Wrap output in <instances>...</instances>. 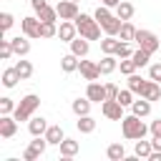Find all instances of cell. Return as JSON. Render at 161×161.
<instances>
[{
  "label": "cell",
  "instance_id": "1",
  "mask_svg": "<svg viewBox=\"0 0 161 161\" xmlns=\"http://www.w3.org/2000/svg\"><path fill=\"white\" fill-rule=\"evenodd\" d=\"M93 18L98 20V25L103 28L106 35H118V30H121V25H123V20H121L118 15H113L108 5H98L96 13H93Z\"/></svg>",
  "mask_w": 161,
  "mask_h": 161
},
{
  "label": "cell",
  "instance_id": "2",
  "mask_svg": "<svg viewBox=\"0 0 161 161\" xmlns=\"http://www.w3.org/2000/svg\"><path fill=\"white\" fill-rule=\"evenodd\" d=\"M121 131H123V138H128V141H138V138H143L151 128L141 121V116L131 113V116H123V118H121Z\"/></svg>",
  "mask_w": 161,
  "mask_h": 161
},
{
  "label": "cell",
  "instance_id": "3",
  "mask_svg": "<svg viewBox=\"0 0 161 161\" xmlns=\"http://www.w3.org/2000/svg\"><path fill=\"white\" fill-rule=\"evenodd\" d=\"M75 23V28H78V35H83V38H88V40H98L101 38V25H98V20L93 18V15H86V13H78V18L73 20Z\"/></svg>",
  "mask_w": 161,
  "mask_h": 161
},
{
  "label": "cell",
  "instance_id": "4",
  "mask_svg": "<svg viewBox=\"0 0 161 161\" xmlns=\"http://www.w3.org/2000/svg\"><path fill=\"white\" fill-rule=\"evenodd\" d=\"M38 106H40V98H38L35 93L23 96V98H20V103H18V106H15V111H13L15 121H18V123H20V121H30V118H33V113L38 111Z\"/></svg>",
  "mask_w": 161,
  "mask_h": 161
},
{
  "label": "cell",
  "instance_id": "5",
  "mask_svg": "<svg viewBox=\"0 0 161 161\" xmlns=\"http://www.w3.org/2000/svg\"><path fill=\"white\" fill-rule=\"evenodd\" d=\"M136 43H138V48H143V50H148L151 55L161 48V38L158 35H153L151 30H136V38H133Z\"/></svg>",
  "mask_w": 161,
  "mask_h": 161
},
{
  "label": "cell",
  "instance_id": "6",
  "mask_svg": "<svg viewBox=\"0 0 161 161\" xmlns=\"http://www.w3.org/2000/svg\"><path fill=\"white\" fill-rule=\"evenodd\" d=\"M50 143H48V138L45 136H33V141H30V146L23 151V161H35V158H40L43 153H45V148H48Z\"/></svg>",
  "mask_w": 161,
  "mask_h": 161
},
{
  "label": "cell",
  "instance_id": "7",
  "mask_svg": "<svg viewBox=\"0 0 161 161\" xmlns=\"http://www.w3.org/2000/svg\"><path fill=\"white\" fill-rule=\"evenodd\" d=\"M40 25H43V20H40L38 15H28V18L20 20V30H23V35H28L30 40H33V38H43V35H40Z\"/></svg>",
  "mask_w": 161,
  "mask_h": 161
},
{
  "label": "cell",
  "instance_id": "8",
  "mask_svg": "<svg viewBox=\"0 0 161 161\" xmlns=\"http://www.w3.org/2000/svg\"><path fill=\"white\" fill-rule=\"evenodd\" d=\"M123 108H126V106H121L116 98H106V101L101 103V111H103V116H106L108 121H121V118H123Z\"/></svg>",
  "mask_w": 161,
  "mask_h": 161
},
{
  "label": "cell",
  "instance_id": "9",
  "mask_svg": "<svg viewBox=\"0 0 161 161\" xmlns=\"http://www.w3.org/2000/svg\"><path fill=\"white\" fill-rule=\"evenodd\" d=\"M55 10H58L60 20H75L78 18V3H73V0H60L55 5Z\"/></svg>",
  "mask_w": 161,
  "mask_h": 161
},
{
  "label": "cell",
  "instance_id": "10",
  "mask_svg": "<svg viewBox=\"0 0 161 161\" xmlns=\"http://www.w3.org/2000/svg\"><path fill=\"white\" fill-rule=\"evenodd\" d=\"M15 133H18V121H15V116H13V113L0 116V136H3V138H13Z\"/></svg>",
  "mask_w": 161,
  "mask_h": 161
},
{
  "label": "cell",
  "instance_id": "11",
  "mask_svg": "<svg viewBox=\"0 0 161 161\" xmlns=\"http://www.w3.org/2000/svg\"><path fill=\"white\" fill-rule=\"evenodd\" d=\"M78 70H80V75H83L86 80H98V78H101V68H98V63H93V60H83V58H80Z\"/></svg>",
  "mask_w": 161,
  "mask_h": 161
},
{
  "label": "cell",
  "instance_id": "12",
  "mask_svg": "<svg viewBox=\"0 0 161 161\" xmlns=\"http://www.w3.org/2000/svg\"><path fill=\"white\" fill-rule=\"evenodd\" d=\"M86 96H88L93 103H103V101H106V86H101L98 80H88Z\"/></svg>",
  "mask_w": 161,
  "mask_h": 161
},
{
  "label": "cell",
  "instance_id": "13",
  "mask_svg": "<svg viewBox=\"0 0 161 161\" xmlns=\"http://www.w3.org/2000/svg\"><path fill=\"white\" fill-rule=\"evenodd\" d=\"M75 35H78V28H75V23H73V20H60V28H58V38H60L63 43H70Z\"/></svg>",
  "mask_w": 161,
  "mask_h": 161
},
{
  "label": "cell",
  "instance_id": "14",
  "mask_svg": "<svg viewBox=\"0 0 161 161\" xmlns=\"http://www.w3.org/2000/svg\"><path fill=\"white\" fill-rule=\"evenodd\" d=\"M10 45H13V53H15L18 58H25V55L30 53V40H28V35H25V38H20V35L10 38Z\"/></svg>",
  "mask_w": 161,
  "mask_h": 161
},
{
  "label": "cell",
  "instance_id": "15",
  "mask_svg": "<svg viewBox=\"0 0 161 161\" xmlns=\"http://www.w3.org/2000/svg\"><path fill=\"white\" fill-rule=\"evenodd\" d=\"M68 45H70V53H75L78 58H86V55H88V50H91V45H88V38H83V35H80V38L75 35V38H73Z\"/></svg>",
  "mask_w": 161,
  "mask_h": 161
},
{
  "label": "cell",
  "instance_id": "16",
  "mask_svg": "<svg viewBox=\"0 0 161 161\" xmlns=\"http://www.w3.org/2000/svg\"><path fill=\"white\" fill-rule=\"evenodd\" d=\"M28 131H30V136H45L48 121H45L43 116H33V118L28 121Z\"/></svg>",
  "mask_w": 161,
  "mask_h": 161
},
{
  "label": "cell",
  "instance_id": "17",
  "mask_svg": "<svg viewBox=\"0 0 161 161\" xmlns=\"http://www.w3.org/2000/svg\"><path fill=\"white\" fill-rule=\"evenodd\" d=\"M98 68H101V75H111V73L118 68V55H113V53L103 55L101 63H98Z\"/></svg>",
  "mask_w": 161,
  "mask_h": 161
},
{
  "label": "cell",
  "instance_id": "18",
  "mask_svg": "<svg viewBox=\"0 0 161 161\" xmlns=\"http://www.w3.org/2000/svg\"><path fill=\"white\" fill-rule=\"evenodd\" d=\"M78 65H80V58L75 53H68V55L60 58V70L63 73H73V70H78Z\"/></svg>",
  "mask_w": 161,
  "mask_h": 161
},
{
  "label": "cell",
  "instance_id": "19",
  "mask_svg": "<svg viewBox=\"0 0 161 161\" xmlns=\"http://www.w3.org/2000/svg\"><path fill=\"white\" fill-rule=\"evenodd\" d=\"M141 96L148 98L151 103H153V101H161V86H158V80H151V78H148V83H146V88H143Z\"/></svg>",
  "mask_w": 161,
  "mask_h": 161
},
{
  "label": "cell",
  "instance_id": "20",
  "mask_svg": "<svg viewBox=\"0 0 161 161\" xmlns=\"http://www.w3.org/2000/svg\"><path fill=\"white\" fill-rule=\"evenodd\" d=\"M131 113H136V116H141V118H146V116L151 113V101L141 96L138 101H133V103H131Z\"/></svg>",
  "mask_w": 161,
  "mask_h": 161
},
{
  "label": "cell",
  "instance_id": "21",
  "mask_svg": "<svg viewBox=\"0 0 161 161\" xmlns=\"http://www.w3.org/2000/svg\"><path fill=\"white\" fill-rule=\"evenodd\" d=\"M78 148H80V143L73 141V138H63V141H60V156H63V158H73V156L78 153Z\"/></svg>",
  "mask_w": 161,
  "mask_h": 161
},
{
  "label": "cell",
  "instance_id": "22",
  "mask_svg": "<svg viewBox=\"0 0 161 161\" xmlns=\"http://www.w3.org/2000/svg\"><path fill=\"white\" fill-rule=\"evenodd\" d=\"M18 80H23V78H20V73H18V68H15V65L3 70V86H5V88H15V86H18Z\"/></svg>",
  "mask_w": 161,
  "mask_h": 161
},
{
  "label": "cell",
  "instance_id": "23",
  "mask_svg": "<svg viewBox=\"0 0 161 161\" xmlns=\"http://www.w3.org/2000/svg\"><path fill=\"white\" fill-rule=\"evenodd\" d=\"M91 103H93V101H91L88 96H86V98H75V101L70 103V108H73L75 116H88V113H91Z\"/></svg>",
  "mask_w": 161,
  "mask_h": 161
},
{
  "label": "cell",
  "instance_id": "24",
  "mask_svg": "<svg viewBox=\"0 0 161 161\" xmlns=\"http://www.w3.org/2000/svg\"><path fill=\"white\" fill-rule=\"evenodd\" d=\"M75 128H78L80 133H93V131H96V118H93L91 113H88V116H78Z\"/></svg>",
  "mask_w": 161,
  "mask_h": 161
},
{
  "label": "cell",
  "instance_id": "25",
  "mask_svg": "<svg viewBox=\"0 0 161 161\" xmlns=\"http://www.w3.org/2000/svg\"><path fill=\"white\" fill-rule=\"evenodd\" d=\"M45 138H48V143H50V146H60V141L65 138V133H63V128H60V126H48Z\"/></svg>",
  "mask_w": 161,
  "mask_h": 161
},
{
  "label": "cell",
  "instance_id": "26",
  "mask_svg": "<svg viewBox=\"0 0 161 161\" xmlns=\"http://www.w3.org/2000/svg\"><path fill=\"white\" fill-rule=\"evenodd\" d=\"M133 13H136V8H133L131 3H126V0H121V3L116 5V15H118L121 20H131Z\"/></svg>",
  "mask_w": 161,
  "mask_h": 161
},
{
  "label": "cell",
  "instance_id": "27",
  "mask_svg": "<svg viewBox=\"0 0 161 161\" xmlns=\"http://www.w3.org/2000/svg\"><path fill=\"white\" fill-rule=\"evenodd\" d=\"M151 151H153V143H151V141H143V138H138V141H136L133 153H136L138 158H148V156H151Z\"/></svg>",
  "mask_w": 161,
  "mask_h": 161
},
{
  "label": "cell",
  "instance_id": "28",
  "mask_svg": "<svg viewBox=\"0 0 161 161\" xmlns=\"http://www.w3.org/2000/svg\"><path fill=\"white\" fill-rule=\"evenodd\" d=\"M106 156H108L111 161H123V158H126V148H123V143H111V146L106 148Z\"/></svg>",
  "mask_w": 161,
  "mask_h": 161
},
{
  "label": "cell",
  "instance_id": "29",
  "mask_svg": "<svg viewBox=\"0 0 161 161\" xmlns=\"http://www.w3.org/2000/svg\"><path fill=\"white\" fill-rule=\"evenodd\" d=\"M136 30H138V28H133V25H131V20H123V25H121L118 35H121V40H123V43H131V40L136 38Z\"/></svg>",
  "mask_w": 161,
  "mask_h": 161
},
{
  "label": "cell",
  "instance_id": "30",
  "mask_svg": "<svg viewBox=\"0 0 161 161\" xmlns=\"http://www.w3.org/2000/svg\"><path fill=\"white\" fill-rule=\"evenodd\" d=\"M146 83H148V80H143V78H141L138 73H131V75H128V88H131L133 93H138V96L143 93V88H146Z\"/></svg>",
  "mask_w": 161,
  "mask_h": 161
},
{
  "label": "cell",
  "instance_id": "31",
  "mask_svg": "<svg viewBox=\"0 0 161 161\" xmlns=\"http://www.w3.org/2000/svg\"><path fill=\"white\" fill-rule=\"evenodd\" d=\"M35 15H38V18H40L43 23H55V20H58V10H55V8H50V5L40 8V10L35 13Z\"/></svg>",
  "mask_w": 161,
  "mask_h": 161
},
{
  "label": "cell",
  "instance_id": "32",
  "mask_svg": "<svg viewBox=\"0 0 161 161\" xmlns=\"http://www.w3.org/2000/svg\"><path fill=\"white\" fill-rule=\"evenodd\" d=\"M118 43H121V40H116V35H106V38L101 40V50H103V55H108V53H113V55H116Z\"/></svg>",
  "mask_w": 161,
  "mask_h": 161
},
{
  "label": "cell",
  "instance_id": "33",
  "mask_svg": "<svg viewBox=\"0 0 161 161\" xmlns=\"http://www.w3.org/2000/svg\"><path fill=\"white\" fill-rule=\"evenodd\" d=\"M133 63L138 65V68H143V65H148V60H151V53L148 50H143V48H138V50H133Z\"/></svg>",
  "mask_w": 161,
  "mask_h": 161
},
{
  "label": "cell",
  "instance_id": "34",
  "mask_svg": "<svg viewBox=\"0 0 161 161\" xmlns=\"http://www.w3.org/2000/svg\"><path fill=\"white\" fill-rule=\"evenodd\" d=\"M15 68H18V73H20L23 80H28V78L33 75V63H30V60H23V58H20V60L15 63Z\"/></svg>",
  "mask_w": 161,
  "mask_h": 161
},
{
  "label": "cell",
  "instance_id": "35",
  "mask_svg": "<svg viewBox=\"0 0 161 161\" xmlns=\"http://www.w3.org/2000/svg\"><path fill=\"white\" fill-rule=\"evenodd\" d=\"M118 68H121V73L123 75H131V73H136V63H133V58H121V63H118Z\"/></svg>",
  "mask_w": 161,
  "mask_h": 161
},
{
  "label": "cell",
  "instance_id": "36",
  "mask_svg": "<svg viewBox=\"0 0 161 161\" xmlns=\"http://www.w3.org/2000/svg\"><path fill=\"white\" fill-rule=\"evenodd\" d=\"M133 96H136V93H133L131 88H123V91H118L116 101H118L121 106H131V103H133Z\"/></svg>",
  "mask_w": 161,
  "mask_h": 161
},
{
  "label": "cell",
  "instance_id": "37",
  "mask_svg": "<svg viewBox=\"0 0 161 161\" xmlns=\"http://www.w3.org/2000/svg\"><path fill=\"white\" fill-rule=\"evenodd\" d=\"M40 35L43 38H55L58 35V25L55 23H43L40 25Z\"/></svg>",
  "mask_w": 161,
  "mask_h": 161
},
{
  "label": "cell",
  "instance_id": "38",
  "mask_svg": "<svg viewBox=\"0 0 161 161\" xmlns=\"http://www.w3.org/2000/svg\"><path fill=\"white\" fill-rule=\"evenodd\" d=\"M15 106H18V103H13V98H8V96H5V98H0V116L13 113V111H15Z\"/></svg>",
  "mask_w": 161,
  "mask_h": 161
},
{
  "label": "cell",
  "instance_id": "39",
  "mask_svg": "<svg viewBox=\"0 0 161 161\" xmlns=\"http://www.w3.org/2000/svg\"><path fill=\"white\" fill-rule=\"evenodd\" d=\"M13 23H15V18H13L10 13H0V30H3V33H8V30L13 28Z\"/></svg>",
  "mask_w": 161,
  "mask_h": 161
},
{
  "label": "cell",
  "instance_id": "40",
  "mask_svg": "<svg viewBox=\"0 0 161 161\" xmlns=\"http://www.w3.org/2000/svg\"><path fill=\"white\" fill-rule=\"evenodd\" d=\"M116 55H118V58H131V55H133L131 43H123V40H121V43H118V48H116Z\"/></svg>",
  "mask_w": 161,
  "mask_h": 161
},
{
  "label": "cell",
  "instance_id": "41",
  "mask_svg": "<svg viewBox=\"0 0 161 161\" xmlns=\"http://www.w3.org/2000/svg\"><path fill=\"white\" fill-rule=\"evenodd\" d=\"M15 53H13V45H10V40H0V58L3 60H8V58H13Z\"/></svg>",
  "mask_w": 161,
  "mask_h": 161
},
{
  "label": "cell",
  "instance_id": "42",
  "mask_svg": "<svg viewBox=\"0 0 161 161\" xmlns=\"http://www.w3.org/2000/svg\"><path fill=\"white\" fill-rule=\"evenodd\" d=\"M148 78H151V80H158V83H161V63H153V65L148 68Z\"/></svg>",
  "mask_w": 161,
  "mask_h": 161
},
{
  "label": "cell",
  "instance_id": "43",
  "mask_svg": "<svg viewBox=\"0 0 161 161\" xmlns=\"http://www.w3.org/2000/svg\"><path fill=\"white\" fill-rule=\"evenodd\" d=\"M118 96V86L116 83H106V98H116Z\"/></svg>",
  "mask_w": 161,
  "mask_h": 161
},
{
  "label": "cell",
  "instance_id": "44",
  "mask_svg": "<svg viewBox=\"0 0 161 161\" xmlns=\"http://www.w3.org/2000/svg\"><path fill=\"white\" fill-rule=\"evenodd\" d=\"M148 128H151V136H161V118H158V121H153Z\"/></svg>",
  "mask_w": 161,
  "mask_h": 161
},
{
  "label": "cell",
  "instance_id": "45",
  "mask_svg": "<svg viewBox=\"0 0 161 161\" xmlns=\"http://www.w3.org/2000/svg\"><path fill=\"white\" fill-rule=\"evenodd\" d=\"M30 5H33V10L38 13V10H40V8H45L48 3H45V0H30Z\"/></svg>",
  "mask_w": 161,
  "mask_h": 161
},
{
  "label": "cell",
  "instance_id": "46",
  "mask_svg": "<svg viewBox=\"0 0 161 161\" xmlns=\"http://www.w3.org/2000/svg\"><path fill=\"white\" fill-rule=\"evenodd\" d=\"M151 143H153V151H161V136H153Z\"/></svg>",
  "mask_w": 161,
  "mask_h": 161
},
{
  "label": "cell",
  "instance_id": "47",
  "mask_svg": "<svg viewBox=\"0 0 161 161\" xmlns=\"http://www.w3.org/2000/svg\"><path fill=\"white\" fill-rule=\"evenodd\" d=\"M148 161H161V151H151V156H148Z\"/></svg>",
  "mask_w": 161,
  "mask_h": 161
},
{
  "label": "cell",
  "instance_id": "48",
  "mask_svg": "<svg viewBox=\"0 0 161 161\" xmlns=\"http://www.w3.org/2000/svg\"><path fill=\"white\" fill-rule=\"evenodd\" d=\"M121 0H101V5H108V8H116Z\"/></svg>",
  "mask_w": 161,
  "mask_h": 161
},
{
  "label": "cell",
  "instance_id": "49",
  "mask_svg": "<svg viewBox=\"0 0 161 161\" xmlns=\"http://www.w3.org/2000/svg\"><path fill=\"white\" fill-rule=\"evenodd\" d=\"M73 3H80V0H73Z\"/></svg>",
  "mask_w": 161,
  "mask_h": 161
}]
</instances>
